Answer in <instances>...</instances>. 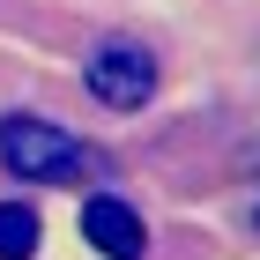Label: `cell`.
Here are the masks:
<instances>
[{
	"instance_id": "7a4b0ae2",
	"label": "cell",
	"mask_w": 260,
	"mask_h": 260,
	"mask_svg": "<svg viewBox=\"0 0 260 260\" xmlns=\"http://www.w3.org/2000/svg\"><path fill=\"white\" fill-rule=\"evenodd\" d=\"M89 97L97 104H112V112H141V104L156 97V60L141 52V45H126V38H112V45H97L89 52Z\"/></svg>"
},
{
	"instance_id": "6da1fadb",
	"label": "cell",
	"mask_w": 260,
	"mask_h": 260,
	"mask_svg": "<svg viewBox=\"0 0 260 260\" xmlns=\"http://www.w3.org/2000/svg\"><path fill=\"white\" fill-rule=\"evenodd\" d=\"M0 164L15 171V179H52V186H67V179H82V141L67 134V126H52V119H30V112H8L0 119Z\"/></svg>"
},
{
	"instance_id": "3957f363",
	"label": "cell",
	"mask_w": 260,
	"mask_h": 260,
	"mask_svg": "<svg viewBox=\"0 0 260 260\" xmlns=\"http://www.w3.org/2000/svg\"><path fill=\"white\" fill-rule=\"evenodd\" d=\"M82 238L97 245L104 260H141L149 231H141V216L126 208L119 193H97V201H82Z\"/></svg>"
},
{
	"instance_id": "277c9868",
	"label": "cell",
	"mask_w": 260,
	"mask_h": 260,
	"mask_svg": "<svg viewBox=\"0 0 260 260\" xmlns=\"http://www.w3.org/2000/svg\"><path fill=\"white\" fill-rule=\"evenodd\" d=\"M30 253H38V208L0 201V260H30Z\"/></svg>"
}]
</instances>
